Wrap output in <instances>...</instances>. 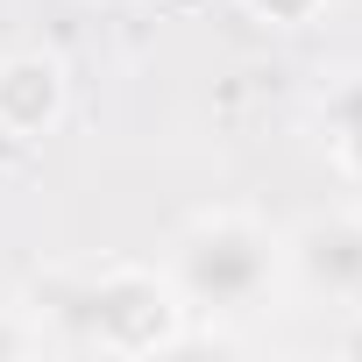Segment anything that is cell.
I'll return each instance as SVG.
<instances>
[{
  "label": "cell",
  "instance_id": "1",
  "mask_svg": "<svg viewBox=\"0 0 362 362\" xmlns=\"http://www.w3.org/2000/svg\"><path fill=\"white\" fill-rule=\"evenodd\" d=\"M50 348L71 355H163L192 341V313L163 277V263H78L50 270L29 291Z\"/></svg>",
  "mask_w": 362,
  "mask_h": 362
},
{
  "label": "cell",
  "instance_id": "6",
  "mask_svg": "<svg viewBox=\"0 0 362 362\" xmlns=\"http://www.w3.org/2000/svg\"><path fill=\"white\" fill-rule=\"evenodd\" d=\"M15 355H50V334L29 305H0V362H15Z\"/></svg>",
  "mask_w": 362,
  "mask_h": 362
},
{
  "label": "cell",
  "instance_id": "7",
  "mask_svg": "<svg viewBox=\"0 0 362 362\" xmlns=\"http://www.w3.org/2000/svg\"><path fill=\"white\" fill-rule=\"evenodd\" d=\"M242 15H256L263 29H305L327 15V0H242Z\"/></svg>",
  "mask_w": 362,
  "mask_h": 362
},
{
  "label": "cell",
  "instance_id": "4",
  "mask_svg": "<svg viewBox=\"0 0 362 362\" xmlns=\"http://www.w3.org/2000/svg\"><path fill=\"white\" fill-rule=\"evenodd\" d=\"M71 107V71L57 50H8L0 57V135L43 142Z\"/></svg>",
  "mask_w": 362,
  "mask_h": 362
},
{
  "label": "cell",
  "instance_id": "3",
  "mask_svg": "<svg viewBox=\"0 0 362 362\" xmlns=\"http://www.w3.org/2000/svg\"><path fill=\"white\" fill-rule=\"evenodd\" d=\"M284 284L291 298L362 313V206H320L284 228Z\"/></svg>",
  "mask_w": 362,
  "mask_h": 362
},
{
  "label": "cell",
  "instance_id": "5",
  "mask_svg": "<svg viewBox=\"0 0 362 362\" xmlns=\"http://www.w3.org/2000/svg\"><path fill=\"white\" fill-rule=\"evenodd\" d=\"M320 135H327V156L348 185H362V71L334 78L327 100H320Z\"/></svg>",
  "mask_w": 362,
  "mask_h": 362
},
{
  "label": "cell",
  "instance_id": "2",
  "mask_svg": "<svg viewBox=\"0 0 362 362\" xmlns=\"http://www.w3.org/2000/svg\"><path fill=\"white\" fill-rule=\"evenodd\" d=\"M163 277L199 320H256L291 298L284 284V228L249 206H206L163 249Z\"/></svg>",
  "mask_w": 362,
  "mask_h": 362
}]
</instances>
